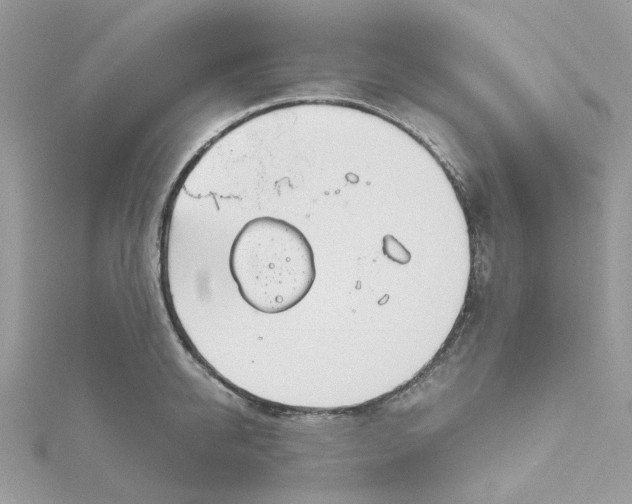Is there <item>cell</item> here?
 I'll use <instances>...</instances> for the list:
<instances>
[{"label":"cell","mask_w":632,"mask_h":504,"mask_svg":"<svg viewBox=\"0 0 632 504\" xmlns=\"http://www.w3.org/2000/svg\"><path fill=\"white\" fill-rule=\"evenodd\" d=\"M231 276L253 309L278 314L308 294L316 278L313 249L291 223L260 216L236 234L228 256Z\"/></svg>","instance_id":"obj_1"}]
</instances>
